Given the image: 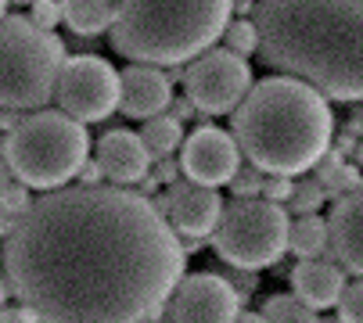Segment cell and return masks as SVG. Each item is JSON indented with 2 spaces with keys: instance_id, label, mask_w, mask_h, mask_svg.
I'll use <instances>...</instances> for the list:
<instances>
[{
  "instance_id": "cell-26",
  "label": "cell",
  "mask_w": 363,
  "mask_h": 323,
  "mask_svg": "<svg viewBox=\"0 0 363 323\" xmlns=\"http://www.w3.org/2000/svg\"><path fill=\"white\" fill-rule=\"evenodd\" d=\"M26 18L36 29H43V33H55V26L62 22V8H58V0H33Z\"/></svg>"
},
{
  "instance_id": "cell-41",
  "label": "cell",
  "mask_w": 363,
  "mask_h": 323,
  "mask_svg": "<svg viewBox=\"0 0 363 323\" xmlns=\"http://www.w3.org/2000/svg\"><path fill=\"white\" fill-rule=\"evenodd\" d=\"M8 4H11V0H0V18H4V11H8Z\"/></svg>"
},
{
  "instance_id": "cell-13",
  "label": "cell",
  "mask_w": 363,
  "mask_h": 323,
  "mask_svg": "<svg viewBox=\"0 0 363 323\" xmlns=\"http://www.w3.org/2000/svg\"><path fill=\"white\" fill-rule=\"evenodd\" d=\"M324 223H328V259L338 269L363 277V180L331 201Z\"/></svg>"
},
{
  "instance_id": "cell-14",
  "label": "cell",
  "mask_w": 363,
  "mask_h": 323,
  "mask_svg": "<svg viewBox=\"0 0 363 323\" xmlns=\"http://www.w3.org/2000/svg\"><path fill=\"white\" fill-rule=\"evenodd\" d=\"M173 101V83L155 65H126L119 72V112L126 119H155Z\"/></svg>"
},
{
  "instance_id": "cell-40",
  "label": "cell",
  "mask_w": 363,
  "mask_h": 323,
  "mask_svg": "<svg viewBox=\"0 0 363 323\" xmlns=\"http://www.w3.org/2000/svg\"><path fill=\"white\" fill-rule=\"evenodd\" d=\"M356 169H359V173H363V144H359V147H356Z\"/></svg>"
},
{
  "instance_id": "cell-11",
  "label": "cell",
  "mask_w": 363,
  "mask_h": 323,
  "mask_svg": "<svg viewBox=\"0 0 363 323\" xmlns=\"http://www.w3.org/2000/svg\"><path fill=\"white\" fill-rule=\"evenodd\" d=\"M238 166H241V151L234 137L220 126H198L180 144V173H187L191 183L216 191L220 183H230Z\"/></svg>"
},
{
  "instance_id": "cell-38",
  "label": "cell",
  "mask_w": 363,
  "mask_h": 323,
  "mask_svg": "<svg viewBox=\"0 0 363 323\" xmlns=\"http://www.w3.org/2000/svg\"><path fill=\"white\" fill-rule=\"evenodd\" d=\"M8 298H11V288H8V280H4V277H0V309L8 305Z\"/></svg>"
},
{
  "instance_id": "cell-10",
  "label": "cell",
  "mask_w": 363,
  "mask_h": 323,
  "mask_svg": "<svg viewBox=\"0 0 363 323\" xmlns=\"http://www.w3.org/2000/svg\"><path fill=\"white\" fill-rule=\"evenodd\" d=\"M241 302L220 273H184L169 295V323H230Z\"/></svg>"
},
{
  "instance_id": "cell-3",
  "label": "cell",
  "mask_w": 363,
  "mask_h": 323,
  "mask_svg": "<svg viewBox=\"0 0 363 323\" xmlns=\"http://www.w3.org/2000/svg\"><path fill=\"white\" fill-rule=\"evenodd\" d=\"M234 144L263 176H309L331 147L335 119L328 101L298 79L267 76L248 86L234 108Z\"/></svg>"
},
{
  "instance_id": "cell-43",
  "label": "cell",
  "mask_w": 363,
  "mask_h": 323,
  "mask_svg": "<svg viewBox=\"0 0 363 323\" xmlns=\"http://www.w3.org/2000/svg\"><path fill=\"white\" fill-rule=\"evenodd\" d=\"M140 323H159V319H140Z\"/></svg>"
},
{
  "instance_id": "cell-17",
  "label": "cell",
  "mask_w": 363,
  "mask_h": 323,
  "mask_svg": "<svg viewBox=\"0 0 363 323\" xmlns=\"http://www.w3.org/2000/svg\"><path fill=\"white\" fill-rule=\"evenodd\" d=\"M58 8L62 22L79 36H97L116 22V0H58Z\"/></svg>"
},
{
  "instance_id": "cell-20",
  "label": "cell",
  "mask_w": 363,
  "mask_h": 323,
  "mask_svg": "<svg viewBox=\"0 0 363 323\" xmlns=\"http://www.w3.org/2000/svg\"><path fill=\"white\" fill-rule=\"evenodd\" d=\"M313 169H317V176H313V180L320 183L324 198H331V201H335V198H342L349 187H356V183L363 180V173L352 166V162H345V158H342L338 151H331V147L320 154V162H317Z\"/></svg>"
},
{
  "instance_id": "cell-31",
  "label": "cell",
  "mask_w": 363,
  "mask_h": 323,
  "mask_svg": "<svg viewBox=\"0 0 363 323\" xmlns=\"http://www.w3.org/2000/svg\"><path fill=\"white\" fill-rule=\"evenodd\" d=\"M0 323H36V319L22 305H4V309H0Z\"/></svg>"
},
{
  "instance_id": "cell-28",
  "label": "cell",
  "mask_w": 363,
  "mask_h": 323,
  "mask_svg": "<svg viewBox=\"0 0 363 323\" xmlns=\"http://www.w3.org/2000/svg\"><path fill=\"white\" fill-rule=\"evenodd\" d=\"M291 183H295V180H288V176H263V191H259V198L281 205V201L291 198Z\"/></svg>"
},
{
  "instance_id": "cell-9",
  "label": "cell",
  "mask_w": 363,
  "mask_h": 323,
  "mask_svg": "<svg viewBox=\"0 0 363 323\" xmlns=\"http://www.w3.org/2000/svg\"><path fill=\"white\" fill-rule=\"evenodd\" d=\"M252 86V69L227 47H209L184 69V97L201 115H230Z\"/></svg>"
},
{
  "instance_id": "cell-15",
  "label": "cell",
  "mask_w": 363,
  "mask_h": 323,
  "mask_svg": "<svg viewBox=\"0 0 363 323\" xmlns=\"http://www.w3.org/2000/svg\"><path fill=\"white\" fill-rule=\"evenodd\" d=\"M94 162L112 187H133L151 173V158L133 130H108L94 147Z\"/></svg>"
},
{
  "instance_id": "cell-42",
  "label": "cell",
  "mask_w": 363,
  "mask_h": 323,
  "mask_svg": "<svg viewBox=\"0 0 363 323\" xmlns=\"http://www.w3.org/2000/svg\"><path fill=\"white\" fill-rule=\"evenodd\" d=\"M15 4H33V0H15Z\"/></svg>"
},
{
  "instance_id": "cell-2",
  "label": "cell",
  "mask_w": 363,
  "mask_h": 323,
  "mask_svg": "<svg viewBox=\"0 0 363 323\" xmlns=\"http://www.w3.org/2000/svg\"><path fill=\"white\" fill-rule=\"evenodd\" d=\"M255 50L324 101H363V0H255Z\"/></svg>"
},
{
  "instance_id": "cell-25",
  "label": "cell",
  "mask_w": 363,
  "mask_h": 323,
  "mask_svg": "<svg viewBox=\"0 0 363 323\" xmlns=\"http://www.w3.org/2000/svg\"><path fill=\"white\" fill-rule=\"evenodd\" d=\"M259 191H263V173L255 166H248V162H241L238 173L230 176V194L234 198H259Z\"/></svg>"
},
{
  "instance_id": "cell-5",
  "label": "cell",
  "mask_w": 363,
  "mask_h": 323,
  "mask_svg": "<svg viewBox=\"0 0 363 323\" xmlns=\"http://www.w3.org/2000/svg\"><path fill=\"white\" fill-rule=\"evenodd\" d=\"M90 144L94 140L86 126L62 112L40 108L15 119L0 151L18 183H26L29 191H58L69 187V180H76V173L86 166Z\"/></svg>"
},
{
  "instance_id": "cell-29",
  "label": "cell",
  "mask_w": 363,
  "mask_h": 323,
  "mask_svg": "<svg viewBox=\"0 0 363 323\" xmlns=\"http://www.w3.org/2000/svg\"><path fill=\"white\" fill-rule=\"evenodd\" d=\"M155 183L159 187H173L177 180H180V162L177 158H159V166H155Z\"/></svg>"
},
{
  "instance_id": "cell-37",
  "label": "cell",
  "mask_w": 363,
  "mask_h": 323,
  "mask_svg": "<svg viewBox=\"0 0 363 323\" xmlns=\"http://www.w3.org/2000/svg\"><path fill=\"white\" fill-rule=\"evenodd\" d=\"M15 176H11V169H8V162H4V151H0V187L4 183H11Z\"/></svg>"
},
{
  "instance_id": "cell-35",
  "label": "cell",
  "mask_w": 363,
  "mask_h": 323,
  "mask_svg": "<svg viewBox=\"0 0 363 323\" xmlns=\"http://www.w3.org/2000/svg\"><path fill=\"white\" fill-rule=\"evenodd\" d=\"M252 8H255V0H230V11H238V18L248 15Z\"/></svg>"
},
{
  "instance_id": "cell-36",
  "label": "cell",
  "mask_w": 363,
  "mask_h": 323,
  "mask_svg": "<svg viewBox=\"0 0 363 323\" xmlns=\"http://www.w3.org/2000/svg\"><path fill=\"white\" fill-rule=\"evenodd\" d=\"M230 323H267V319L259 316V312H245V309H241V312H238V316H234Z\"/></svg>"
},
{
  "instance_id": "cell-8",
  "label": "cell",
  "mask_w": 363,
  "mask_h": 323,
  "mask_svg": "<svg viewBox=\"0 0 363 323\" xmlns=\"http://www.w3.org/2000/svg\"><path fill=\"white\" fill-rule=\"evenodd\" d=\"M55 101L62 108V115L76 119L79 126L105 123L112 112H119V72H116V65L97 58V54L65 58L58 83H55Z\"/></svg>"
},
{
  "instance_id": "cell-27",
  "label": "cell",
  "mask_w": 363,
  "mask_h": 323,
  "mask_svg": "<svg viewBox=\"0 0 363 323\" xmlns=\"http://www.w3.org/2000/svg\"><path fill=\"white\" fill-rule=\"evenodd\" d=\"M29 201H33V198H29V187L18 183V180H11V183L0 187V208H4L8 215H15V220L29 208Z\"/></svg>"
},
{
  "instance_id": "cell-21",
  "label": "cell",
  "mask_w": 363,
  "mask_h": 323,
  "mask_svg": "<svg viewBox=\"0 0 363 323\" xmlns=\"http://www.w3.org/2000/svg\"><path fill=\"white\" fill-rule=\"evenodd\" d=\"M259 316L267 323H320V316L309 305H302L295 295H270Z\"/></svg>"
},
{
  "instance_id": "cell-12",
  "label": "cell",
  "mask_w": 363,
  "mask_h": 323,
  "mask_svg": "<svg viewBox=\"0 0 363 323\" xmlns=\"http://www.w3.org/2000/svg\"><path fill=\"white\" fill-rule=\"evenodd\" d=\"M166 215V223L173 227L177 237H191V241H205L216 223H220V212H223V201L213 187H201V183H191V180H177L159 201H155Z\"/></svg>"
},
{
  "instance_id": "cell-32",
  "label": "cell",
  "mask_w": 363,
  "mask_h": 323,
  "mask_svg": "<svg viewBox=\"0 0 363 323\" xmlns=\"http://www.w3.org/2000/svg\"><path fill=\"white\" fill-rule=\"evenodd\" d=\"M76 176H79V183H83V187H97V183H105V176H101V169H97V162H90V158H86V166H83Z\"/></svg>"
},
{
  "instance_id": "cell-23",
  "label": "cell",
  "mask_w": 363,
  "mask_h": 323,
  "mask_svg": "<svg viewBox=\"0 0 363 323\" xmlns=\"http://www.w3.org/2000/svg\"><path fill=\"white\" fill-rule=\"evenodd\" d=\"M223 40H227V50L238 54V58L255 54V26H252V18H230L227 29H223Z\"/></svg>"
},
{
  "instance_id": "cell-1",
  "label": "cell",
  "mask_w": 363,
  "mask_h": 323,
  "mask_svg": "<svg viewBox=\"0 0 363 323\" xmlns=\"http://www.w3.org/2000/svg\"><path fill=\"white\" fill-rule=\"evenodd\" d=\"M4 280L36 323L159 319L184 277L180 237L130 187H58L4 237Z\"/></svg>"
},
{
  "instance_id": "cell-24",
  "label": "cell",
  "mask_w": 363,
  "mask_h": 323,
  "mask_svg": "<svg viewBox=\"0 0 363 323\" xmlns=\"http://www.w3.org/2000/svg\"><path fill=\"white\" fill-rule=\"evenodd\" d=\"M338 323H363V277L345 284L338 298Z\"/></svg>"
},
{
  "instance_id": "cell-18",
  "label": "cell",
  "mask_w": 363,
  "mask_h": 323,
  "mask_svg": "<svg viewBox=\"0 0 363 323\" xmlns=\"http://www.w3.org/2000/svg\"><path fill=\"white\" fill-rule=\"evenodd\" d=\"M288 251L302 259H328V223L320 215H295L288 227Z\"/></svg>"
},
{
  "instance_id": "cell-19",
  "label": "cell",
  "mask_w": 363,
  "mask_h": 323,
  "mask_svg": "<svg viewBox=\"0 0 363 323\" xmlns=\"http://www.w3.org/2000/svg\"><path fill=\"white\" fill-rule=\"evenodd\" d=\"M147 158L159 162V158H173L184 144V123H177L173 115H155V119H144V130L137 133Z\"/></svg>"
},
{
  "instance_id": "cell-44",
  "label": "cell",
  "mask_w": 363,
  "mask_h": 323,
  "mask_svg": "<svg viewBox=\"0 0 363 323\" xmlns=\"http://www.w3.org/2000/svg\"><path fill=\"white\" fill-rule=\"evenodd\" d=\"M320 323H338V319H320Z\"/></svg>"
},
{
  "instance_id": "cell-30",
  "label": "cell",
  "mask_w": 363,
  "mask_h": 323,
  "mask_svg": "<svg viewBox=\"0 0 363 323\" xmlns=\"http://www.w3.org/2000/svg\"><path fill=\"white\" fill-rule=\"evenodd\" d=\"M169 108H173V119H177V123L198 119V112H194V104H191L187 97H173V101H169Z\"/></svg>"
},
{
  "instance_id": "cell-33",
  "label": "cell",
  "mask_w": 363,
  "mask_h": 323,
  "mask_svg": "<svg viewBox=\"0 0 363 323\" xmlns=\"http://www.w3.org/2000/svg\"><path fill=\"white\" fill-rule=\"evenodd\" d=\"M11 227H15V215H8L4 208H0V237H8V234H11Z\"/></svg>"
},
{
  "instance_id": "cell-39",
  "label": "cell",
  "mask_w": 363,
  "mask_h": 323,
  "mask_svg": "<svg viewBox=\"0 0 363 323\" xmlns=\"http://www.w3.org/2000/svg\"><path fill=\"white\" fill-rule=\"evenodd\" d=\"M15 126V115H8L4 108H0V130H11Z\"/></svg>"
},
{
  "instance_id": "cell-34",
  "label": "cell",
  "mask_w": 363,
  "mask_h": 323,
  "mask_svg": "<svg viewBox=\"0 0 363 323\" xmlns=\"http://www.w3.org/2000/svg\"><path fill=\"white\" fill-rule=\"evenodd\" d=\"M155 191H159V183H155V176L147 173V176L140 180V191H137V194H140V198H147V194H155Z\"/></svg>"
},
{
  "instance_id": "cell-6",
  "label": "cell",
  "mask_w": 363,
  "mask_h": 323,
  "mask_svg": "<svg viewBox=\"0 0 363 323\" xmlns=\"http://www.w3.org/2000/svg\"><path fill=\"white\" fill-rule=\"evenodd\" d=\"M65 65V43L55 33L36 29L26 15L0 18V108L40 112L55 97Z\"/></svg>"
},
{
  "instance_id": "cell-4",
  "label": "cell",
  "mask_w": 363,
  "mask_h": 323,
  "mask_svg": "<svg viewBox=\"0 0 363 323\" xmlns=\"http://www.w3.org/2000/svg\"><path fill=\"white\" fill-rule=\"evenodd\" d=\"M230 22V0H116L112 47L130 65L177 69L205 54Z\"/></svg>"
},
{
  "instance_id": "cell-16",
  "label": "cell",
  "mask_w": 363,
  "mask_h": 323,
  "mask_svg": "<svg viewBox=\"0 0 363 323\" xmlns=\"http://www.w3.org/2000/svg\"><path fill=\"white\" fill-rule=\"evenodd\" d=\"M291 288H295V298L313 312L331 309L338 305L345 291V269H338L331 259H302L291 269Z\"/></svg>"
},
{
  "instance_id": "cell-7",
  "label": "cell",
  "mask_w": 363,
  "mask_h": 323,
  "mask_svg": "<svg viewBox=\"0 0 363 323\" xmlns=\"http://www.w3.org/2000/svg\"><path fill=\"white\" fill-rule=\"evenodd\" d=\"M288 227L291 215L284 205L263 198H234L230 205H223L220 223L209 237L227 266L259 273V269L277 266L288 251Z\"/></svg>"
},
{
  "instance_id": "cell-22",
  "label": "cell",
  "mask_w": 363,
  "mask_h": 323,
  "mask_svg": "<svg viewBox=\"0 0 363 323\" xmlns=\"http://www.w3.org/2000/svg\"><path fill=\"white\" fill-rule=\"evenodd\" d=\"M324 191H320V183L313 180V176H298L295 183H291V198H288V208L295 212V215H320V208H324Z\"/></svg>"
}]
</instances>
